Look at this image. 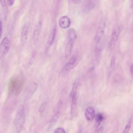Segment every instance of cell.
I'll return each mask as SVG.
<instances>
[{
	"label": "cell",
	"mask_w": 133,
	"mask_h": 133,
	"mask_svg": "<svg viewBox=\"0 0 133 133\" xmlns=\"http://www.w3.org/2000/svg\"><path fill=\"white\" fill-rule=\"evenodd\" d=\"M24 85V81L22 77L18 76L13 77L9 83V94L13 95H18L22 91Z\"/></svg>",
	"instance_id": "1"
},
{
	"label": "cell",
	"mask_w": 133,
	"mask_h": 133,
	"mask_svg": "<svg viewBox=\"0 0 133 133\" xmlns=\"http://www.w3.org/2000/svg\"><path fill=\"white\" fill-rule=\"evenodd\" d=\"M25 120L24 106L23 104L18 107L15 119V125L16 131L20 132L24 125Z\"/></svg>",
	"instance_id": "2"
},
{
	"label": "cell",
	"mask_w": 133,
	"mask_h": 133,
	"mask_svg": "<svg viewBox=\"0 0 133 133\" xmlns=\"http://www.w3.org/2000/svg\"><path fill=\"white\" fill-rule=\"evenodd\" d=\"M10 48V43L8 38H4L2 40L0 45V59L3 58L6 54Z\"/></svg>",
	"instance_id": "3"
},
{
	"label": "cell",
	"mask_w": 133,
	"mask_h": 133,
	"mask_svg": "<svg viewBox=\"0 0 133 133\" xmlns=\"http://www.w3.org/2000/svg\"><path fill=\"white\" fill-rule=\"evenodd\" d=\"M98 0H84L82 5L83 11L88 12L94 9L98 3Z\"/></svg>",
	"instance_id": "4"
},
{
	"label": "cell",
	"mask_w": 133,
	"mask_h": 133,
	"mask_svg": "<svg viewBox=\"0 0 133 133\" xmlns=\"http://www.w3.org/2000/svg\"><path fill=\"white\" fill-rule=\"evenodd\" d=\"M105 26V23L104 22L101 21L99 23L96 32V39L97 43L100 42L104 33Z\"/></svg>",
	"instance_id": "5"
},
{
	"label": "cell",
	"mask_w": 133,
	"mask_h": 133,
	"mask_svg": "<svg viewBox=\"0 0 133 133\" xmlns=\"http://www.w3.org/2000/svg\"><path fill=\"white\" fill-rule=\"evenodd\" d=\"M77 61L76 57L74 55H72L65 64L64 68V70L68 71L72 69L76 65Z\"/></svg>",
	"instance_id": "6"
},
{
	"label": "cell",
	"mask_w": 133,
	"mask_h": 133,
	"mask_svg": "<svg viewBox=\"0 0 133 133\" xmlns=\"http://www.w3.org/2000/svg\"><path fill=\"white\" fill-rule=\"evenodd\" d=\"M85 116L88 121H91L93 120L95 116V112L94 108L90 106L88 107L85 110Z\"/></svg>",
	"instance_id": "7"
},
{
	"label": "cell",
	"mask_w": 133,
	"mask_h": 133,
	"mask_svg": "<svg viewBox=\"0 0 133 133\" xmlns=\"http://www.w3.org/2000/svg\"><path fill=\"white\" fill-rule=\"evenodd\" d=\"M59 23L60 27L63 29H66L70 25V21L69 17L64 16L61 17L59 19Z\"/></svg>",
	"instance_id": "8"
},
{
	"label": "cell",
	"mask_w": 133,
	"mask_h": 133,
	"mask_svg": "<svg viewBox=\"0 0 133 133\" xmlns=\"http://www.w3.org/2000/svg\"><path fill=\"white\" fill-rule=\"evenodd\" d=\"M122 29V26L121 25L117 26L114 28L112 32L111 41L115 42L117 40Z\"/></svg>",
	"instance_id": "9"
},
{
	"label": "cell",
	"mask_w": 133,
	"mask_h": 133,
	"mask_svg": "<svg viewBox=\"0 0 133 133\" xmlns=\"http://www.w3.org/2000/svg\"><path fill=\"white\" fill-rule=\"evenodd\" d=\"M74 42L69 40L66 44L65 48V55L67 58H69L71 55Z\"/></svg>",
	"instance_id": "10"
},
{
	"label": "cell",
	"mask_w": 133,
	"mask_h": 133,
	"mask_svg": "<svg viewBox=\"0 0 133 133\" xmlns=\"http://www.w3.org/2000/svg\"><path fill=\"white\" fill-rule=\"evenodd\" d=\"M41 24L39 23L35 27L33 35L34 42H36L38 40L40 35L41 29Z\"/></svg>",
	"instance_id": "11"
},
{
	"label": "cell",
	"mask_w": 133,
	"mask_h": 133,
	"mask_svg": "<svg viewBox=\"0 0 133 133\" xmlns=\"http://www.w3.org/2000/svg\"><path fill=\"white\" fill-rule=\"evenodd\" d=\"M29 25L25 24L22 30L21 35V40L22 43H24L26 41L29 31Z\"/></svg>",
	"instance_id": "12"
},
{
	"label": "cell",
	"mask_w": 133,
	"mask_h": 133,
	"mask_svg": "<svg viewBox=\"0 0 133 133\" xmlns=\"http://www.w3.org/2000/svg\"><path fill=\"white\" fill-rule=\"evenodd\" d=\"M72 102L71 114V116L74 117L76 112L77 107V97L71 98Z\"/></svg>",
	"instance_id": "13"
},
{
	"label": "cell",
	"mask_w": 133,
	"mask_h": 133,
	"mask_svg": "<svg viewBox=\"0 0 133 133\" xmlns=\"http://www.w3.org/2000/svg\"><path fill=\"white\" fill-rule=\"evenodd\" d=\"M60 112H57L51 118L48 127V129H50L55 124L60 116Z\"/></svg>",
	"instance_id": "14"
},
{
	"label": "cell",
	"mask_w": 133,
	"mask_h": 133,
	"mask_svg": "<svg viewBox=\"0 0 133 133\" xmlns=\"http://www.w3.org/2000/svg\"><path fill=\"white\" fill-rule=\"evenodd\" d=\"M103 119L104 117L101 113H98L95 116V126L96 128L99 126Z\"/></svg>",
	"instance_id": "15"
},
{
	"label": "cell",
	"mask_w": 133,
	"mask_h": 133,
	"mask_svg": "<svg viewBox=\"0 0 133 133\" xmlns=\"http://www.w3.org/2000/svg\"><path fill=\"white\" fill-rule=\"evenodd\" d=\"M68 36L69 40L74 42L77 37L75 30L73 29H70L68 32Z\"/></svg>",
	"instance_id": "16"
},
{
	"label": "cell",
	"mask_w": 133,
	"mask_h": 133,
	"mask_svg": "<svg viewBox=\"0 0 133 133\" xmlns=\"http://www.w3.org/2000/svg\"><path fill=\"white\" fill-rule=\"evenodd\" d=\"M133 121V114L132 115L129 119L128 123L126 126L123 132V133H127L129 131L131 128V125L132 124Z\"/></svg>",
	"instance_id": "17"
},
{
	"label": "cell",
	"mask_w": 133,
	"mask_h": 133,
	"mask_svg": "<svg viewBox=\"0 0 133 133\" xmlns=\"http://www.w3.org/2000/svg\"><path fill=\"white\" fill-rule=\"evenodd\" d=\"M77 84L76 82H75L74 84L71 91L70 94V96L71 98L77 97Z\"/></svg>",
	"instance_id": "18"
},
{
	"label": "cell",
	"mask_w": 133,
	"mask_h": 133,
	"mask_svg": "<svg viewBox=\"0 0 133 133\" xmlns=\"http://www.w3.org/2000/svg\"><path fill=\"white\" fill-rule=\"evenodd\" d=\"M56 34V29L55 28L53 30L52 34L51 36V38L49 42L50 45H51L53 43L55 38Z\"/></svg>",
	"instance_id": "19"
},
{
	"label": "cell",
	"mask_w": 133,
	"mask_h": 133,
	"mask_svg": "<svg viewBox=\"0 0 133 133\" xmlns=\"http://www.w3.org/2000/svg\"><path fill=\"white\" fill-rule=\"evenodd\" d=\"M116 60L115 56L114 55L111 58L110 63V66L112 68H114L115 66Z\"/></svg>",
	"instance_id": "20"
},
{
	"label": "cell",
	"mask_w": 133,
	"mask_h": 133,
	"mask_svg": "<svg viewBox=\"0 0 133 133\" xmlns=\"http://www.w3.org/2000/svg\"><path fill=\"white\" fill-rule=\"evenodd\" d=\"M54 133H65L66 132L65 130L63 128L61 127L55 129L54 131Z\"/></svg>",
	"instance_id": "21"
},
{
	"label": "cell",
	"mask_w": 133,
	"mask_h": 133,
	"mask_svg": "<svg viewBox=\"0 0 133 133\" xmlns=\"http://www.w3.org/2000/svg\"><path fill=\"white\" fill-rule=\"evenodd\" d=\"M35 53H34L33 54V55H32L30 61V64H32L34 62L35 57Z\"/></svg>",
	"instance_id": "22"
},
{
	"label": "cell",
	"mask_w": 133,
	"mask_h": 133,
	"mask_svg": "<svg viewBox=\"0 0 133 133\" xmlns=\"http://www.w3.org/2000/svg\"><path fill=\"white\" fill-rule=\"evenodd\" d=\"M0 2L2 6L4 7L5 5V0H0Z\"/></svg>",
	"instance_id": "23"
},
{
	"label": "cell",
	"mask_w": 133,
	"mask_h": 133,
	"mask_svg": "<svg viewBox=\"0 0 133 133\" xmlns=\"http://www.w3.org/2000/svg\"><path fill=\"white\" fill-rule=\"evenodd\" d=\"M15 0H8L9 4L10 5H12L14 4Z\"/></svg>",
	"instance_id": "24"
},
{
	"label": "cell",
	"mask_w": 133,
	"mask_h": 133,
	"mask_svg": "<svg viewBox=\"0 0 133 133\" xmlns=\"http://www.w3.org/2000/svg\"><path fill=\"white\" fill-rule=\"evenodd\" d=\"M130 70L131 73L133 76V63L130 66Z\"/></svg>",
	"instance_id": "25"
},
{
	"label": "cell",
	"mask_w": 133,
	"mask_h": 133,
	"mask_svg": "<svg viewBox=\"0 0 133 133\" xmlns=\"http://www.w3.org/2000/svg\"><path fill=\"white\" fill-rule=\"evenodd\" d=\"M2 32V24L1 21H0V34L1 37Z\"/></svg>",
	"instance_id": "26"
},
{
	"label": "cell",
	"mask_w": 133,
	"mask_h": 133,
	"mask_svg": "<svg viewBox=\"0 0 133 133\" xmlns=\"http://www.w3.org/2000/svg\"><path fill=\"white\" fill-rule=\"evenodd\" d=\"M82 0H73V2L75 4H79L82 1Z\"/></svg>",
	"instance_id": "27"
},
{
	"label": "cell",
	"mask_w": 133,
	"mask_h": 133,
	"mask_svg": "<svg viewBox=\"0 0 133 133\" xmlns=\"http://www.w3.org/2000/svg\"><path fill=\"white\" fill-rule=\"evenodd\" d=\"M130 5L131 8L133 7V0H130Z\"/></svg>",
	"instance_id": "28"
},
{
	"label": "cell",
	"mask_w": 133,
	"mask_h": 133,
	"mask_svg": "<svg viewBox=\"0 0 133 133\" xmlns=\"http://www.w3.org/2000/svg\"></svg>",
	"instance_id": "29"
}]
</instances>
